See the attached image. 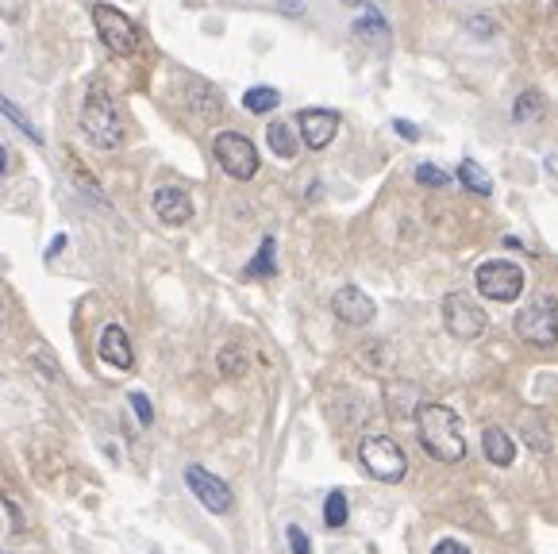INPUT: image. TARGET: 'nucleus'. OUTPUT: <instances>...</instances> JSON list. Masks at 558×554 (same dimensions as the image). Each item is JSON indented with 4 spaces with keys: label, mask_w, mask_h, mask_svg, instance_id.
I'll list each match as a JSON object with an SVG mask.
<instances>
[{
    "label": "nucleus",
    "mask_w": 558,
    "mask_h": 554,
    "mask_svg": "<svg viewBox=\"0 0 558 554\" xmlns=\"http://www.w3.org/2000/svg\"><path fill=\"white\" fill-rule=\"evenodd\" d=\"M416 435L420 447L432 454L435 462H462L466 458V435H462V420L455 408L439 401L420 404L416 412Z\"/></svg>",
    "instance_id": "obj_1"
},
{
    "label": "nucleus",
    "mask_w": 558,
    "mask_h": 554,
    "mask_svg": "<svg viewBox=\"0 0 558 554\" xmlns=\"http://www.w3.org/2000/svg\"><path fill=\"white\" fill-rule=\"evenodd\" d=\"M81 131H85V139H89L93 147H101V151L120 147V139H124V120H120L116 104H112V97L104 93L101 85H97V89L85 97V104H81Z\"/></svg>",
    "instance_id": "obj_2"
},
{
    "label": "nucleus",
    "mask_w": 558,
    "mask_h": 554,
    "mask_svg": "<svg viewBox=\"0 0 558 554\" xmlns=\"http://www.w3.org/2000/svg\"><path fill=\"white\" fill-rule=\"evenodd\" d=\"M358 458H362L366 474L385 481V485H393V481H401L408 474L405 451H401L389 435H366V439H362V447H358Z\"/></svg>",
    "instance_id": "obj_3"
},
{
    "label": "nucleus",
    "mask_w": 558,
    "mask_h": 554,
    "mask_svg": "<svg viewBox=\"0 0 558 554\" xmlns=\"http://www.w3.org/2000/svg\"><path fill=\"white\" fill-rule=\"evenodd\" d=\"M516 335L532 347H555L558 343V301L555 297H535L516 312Z\"/></svg>",
    "instance_id": "obj_4"
},
{
    "label": "nucleus",
    "mask_w": 558,
    "mask_h": 554,
    "mask_svg": "<svg viewBox=\"0 0 558 554\" xmlns=\"http://www.w3.org/2000/svg\"><path fill=\"white\" fill-rule=\"evenodd\" d=\"M478 293H482L485 301H516L520 293H524V270L516 266V262H508V258H489L478 266Z\"/></svg>",
    "instance_id": "obj_5"
},
{
    "label": "nucleus",
    "mask_w": 558,
    "mask_h": 554,
    "mask_svg": "<svg viewBox=\"0 0 558 554\" xmlns=\"http://www.w3.org/2000/svg\"><path fill=\"white\" fill-rule=\"evenodd\" d=\"M93 27H97V35H101V43L108 47L112 54H135L139 51V27L135 20L120 12V8H112V4H93Z\"/></svg>",
    "instance_id": "obj_6"
},
{
    "label": "nucleus",
    "mask_w": 558,
    "mask_h": 554,
    "mask_svg": "<svg viewBox=\"0 0 558 554\" xmlns=\"http://www.w3.org/2000/svg\"><path fill=\"white\" fill-rule=\"evenodd\" d=\"M212 154L224 166V174L235 177V181H251L258 174V151H254L251 139L239 135V131H220L216 143H212Z\"/></svg>",
    "instance_id": "obj_7"
},
{
    "label": "nucleus",
    "mask_w": 558,
    "mask_h": 554,
    "mask_svg": "<svg viewBox=\"0 0 558 554\" xmlns=\"http://www.w3.org/2000/svg\"><path fill=\"white\" fill-rule=\"evenodd\" d=\"M443 324H447V331H451L455 339L474 343V339H482L485 328H489V316H485L482 308L470 301L466 293H451V297L443 301Z\"/></svg>",
    "instance_id": "obj_8"
},
{
    "label": "nucleus",
    "mask_w": 558,
    "mask_h": 554,
    "mask_svg": "<svg viewBox=\"0 0 558 554\" xmlns=\"http://www.w3.org/2000/svg\"><path fill=\"white\" fill-rule=\"evenodd\" d=\"M185 485H189V489H193V497H197L208 512H216V516L231 512V504H235L228 485L216 478V474H208L204 466H189V470H185Z\"/></svg>",
    "instance_id": "obj_9"
},
{
    "label": "nucleus",
    "mask_w": 558,
    "mask_h": 554,
    "mask_svg": "<svg viewBox=\"0 0 558 554\" xmlns=\"http://www.w3.org/2000/svg\"><path fill=\"white\" fill-rule=\"evenodd\" d=\"M331 312H335L343 324H351V328H366V324H374L378 304L370 301L358 285H343V289L331 297Z\"/></svg>",
    "instance_id": "obj_10"
},
{
    "label": "nucleus",
    "mask_w": 558,
    "mask_h": 554,
    "mask_svg": "<svg viewBox=\"0 0 558 554\" xmlns=\"http://www.w3.org/2000/svg\"><path fill=\"white\" fill-rule=\"evenodd\" d=\"M297 127H301L305 147L324 151L331 139H335V131H339V112H331V108H305L297 116Z\"/></svg>",
    "instance_id": "obj_11"
},
{
    "label": "nucleus",
    "mask_w": 558,
    "mask_h": 554,
    "mask_svg": "<svg viewBox=\"0 0 558 554\" xmlns=\"http://www.w3.org/2000/svg\"><path fill=\"white\" fill-rule=\"evenodd\" d=\"M154 216L162 220L166 227H181L193 220V197L178 189V185H162V189H154Z\"/></svg>",
    "instance_id": "obj_12"
},
{
    "label": "nucleus",
    "mask_w": 558,
    "mask_h": 554,
    "mask_svg": "<svg viewBox=\"0 0 558 554\" xmlns=\"http://www.w3.org/2000/svg\"><path fill=\"white\" fill-rule=\"evenodd\" d=\"M97 354H101V362L116 366V370H131V366H135L131 339H127V331L120 328V324H108V328L101 331V339H97Z\"/></svg>",
    "instance_id": "obj_13"
},
{
    "label": "nucleus",
    "mask_w": 558,
    "mask_h": 554,
    "mask_svg": "<svg viewBox=\"0 0 558 554\" xmlns=\"http://www.w3.org/2000/svg\"><path fill=\"white\" fill-rule=\"evenodd\" d=\"M482 451L493 466H512L516 462V443L505 428H485L482 431Z\"/></svg>",
    "instance_id": "obj_14"
},
{
    "label": "nucleus",
    "mask_w": 558,
    "mask_h": 554,
    "mask_svg": "<svg viewBox=\"0 0 558 554\" xmlns=\"http://www.w3.org/2000/svg\"><path fill=\"white\" fill-rule=\"evenodd\" d=\"M385 401H389V412H393V416H401V420H408L412 412H420V393H416V385H405V381L389 385Z\"/></svg>",
    "instance_id": "obj_15"
},
{
    "label": "nucleus",
    "mask_w": 558,
    "mask_h": 554,
    "mask_svg": "<svg viewBox=\"0 0 558 554\" xmlns=\"http://www.w3.org/2000/svg\"><path fill=\"white\" fill-rule=\"evenodd\" d=\"M216 366H220V374H224V378L235 381V378H243V374H247L251 358H247V351H243L239 343H228L224 351L216 354Z\"/></svg>",
    "instance_id": "obj_16"
},
{
    "label": "nucleus",
    "mask_w": 558,
    "mask_h": 554,
    "mask_svg": "<svg viewBox=\"0 0 558 554\" xmlns=\"http://www.w3.org/2000/svg\"><path fill=\"white\" fill-rule=\"evenodd\" d=\"M266 143H270V151L278 154V158H293L297 154V135H293V127L281 124V120L266 127Z\"/></svg>",
    "instance_id": "obj_17"
},
{
    "label": "nucleus",
    "mask_w": 558,
    "mask_h": 554,
    "mask_svg": "<svg viewBox=\"0 0 558 554\" xmlns=\"http://www.w3.org/2000/svg\"><path fill=\"white\" fill-rule=\"evenodd\" d=\"M281 104V93L278 89H270V85H254L247 89V97H243V108L254 112V116H266V112H274Z\"/></svg>",
    "instance_id": "obj_18"
},
{
    "label": "nucleus",
    "mask_w": 558,
    "mask_h": 554,
    "mask_svg": "<svg viewBox=\"0 0 558 554\" xmlns=\"http://www.w3.org/2000/svg\"><path fill=\"white\" fill-rule=\"evenodd\" d=\"M458 181H462L470 193H478V197H489V193H493V181H489V174H485L474 158H466V162L458 166Z\"/></svg>",
    "instance_id": "obj_19"
},
{
    "label": "nucleus",
    "mask_w": 558,
    "mask_h": 554,
    "mask_svg": "<svg viewBox=\"0 0 558 554\" xmlns=\"http://www.w3.org/2000/svg\"><path fill=\"white\" fill-rule=\"evenodd\" d=\"M278 270V243L274 239H262V247L247 262V277H270Z\"/></svg>",
    "instance_id": "obj_20"
},
{
    "label": "nucleus",
    "mask_w": 558,
    "mask_h": 554,
    "mask_svg": "<svg viewBox=\"0 0 558 554\" xmlns=\"http://www.w3.org/2000/svg\"><path fill=\"white\" fill-rule=\"evenodd\" d=\"M520 435H524V443H528L535 454H547V451H551V435H547V424H543V416H524V424H520Z\"/></svg>",
    "instance_id": "obj_21"
},
{
    "label": "nucleus",
    "mask_w": 558,
    "mask_h": 554,
    "mask_svg": "<svg viewBox=\"0 0 558 554\" xmlns=\"http://www.w3.org/2000/svg\"><path fill=\"white\" fill-rule=\"evenodd\" d=\"M324 524L328 528H343L347 524V493H339V489L328 493V501H324Z\"/></svg>",
    "instance_id": "obj_22"
},
{
    "label": "nucleus",
    "mask_w": 558,
    "mask_h": 554,
    "mask_svg": "<svg viewBox=\"0 0 558 554\" xmlns=\"http://www.w3.org/2000/svg\"><path fill=\"white\" fill-rule=\"evenodd\" d=\"M416 181H420V185H432V189H447V185H451V174L432 166V162H420V166H416Z\"/></svg>",
    "instance_id": "obj_23"
},
{
    "label": "nucleus",
    "mask_w": 558,
    "mask_h": 554,
    "mask_svg": "<svg viewBox=\"0 0 558 554\" xmlns=\"http://www.w3.org/2000/svg\"><path fill=\"white\" fill-rule=\"evenodd\" d=\"M539 112H543V97L528 89V93L516 101V120H520V124H528V120H539Z\"/></svg>",
    "instance_id": "obj_24"
},
{
    "label": "nucleus",
    "mask_w": 558,
    "mask_h": 554,
    "mask_svg": "<svg viewBox=\"0 0 558 554\" xmlns=\"http://www.w3.org/2000/svg\"><path fill=\"white\" fill-rule=\"evenodd\" d=\"M0 112H4V116H8V120H12V124H20L27 131V135H31V139H35V143H39V139H43V135H39V127L31 124V120H27L24 112H20V108H16V104L8 101V97H0Z\"/></svg>",
    "instance_id": "obj_25"
},
{
    "label": "nucleus",
    "mask_w": 558,
    "mask_h": 554,
    "mask_svg": "<svg viewBox=\"0 0 558 554\" xmlns=\"http://www.w3.org/2000/svg\"><path fill=\"white\" fill-rule=\"evenodd\" d=\"M355 31L358 35H366V39H385V31H389V27H385V20H381L378 12H366V16L358 20Z\"/></svg>",
    "instance_id": "obj_26"
},
{
    "label": "nucleus",
    "mask_w": 558,
    "mask_h": 554,
    "mask_svg": "<svg viewBox=\"0 0 558 554\" xmlns=\"http://www.w3.org/2000/svg\"><path fill=\"white\" fill-rule=\"evenodd\" d=\"M285 535H289V551H293V554H312V539H308V535L297 528V524H289V528H285Z\"/></svg>",
    "instance_id": "obj_27"
},
{
    "label": "nucleus",
    "mask_w": 558,
    "mask_h": 554,
    "mask_svg": "<svg viewBox=\"0 0 558 554\" xmlns=\"http://www.w3.org/2000/svg\"><path fill=\"white\" fill-rule=\"evenodd\" d=\"M127 401H131V408H135L139 424H151V420H154V408H151V401H147L143 393H127Z\"/></svg>",
    "instance_id": "obj_28"
},
{
    "label": "nucleus",
    "mask_w": 558,
    "mask_h": 554,
    "mask_svg": "<svg viewBox=\"0 0 558 554\" xmlns=\"http://www.w3.org/2000/svg\"><path fill=\"white\" fill-rule=\"evenodd\" d=\"M432 554H470V547H462L458 539H439Z\"/></svg>",
    "instance_id": "obj_29"
},
{
    "label": "nucleus",
    "mask_w": 558,
    "mask_h": 554,
    "mask_svg": "<svg viewBox=\"0 0 558 554\" xmlns=\"http://www.w3.org/2000/svg\"><path fill=\"white\" fill-rule=\"evenodd\" d=\"M393 127H397V135H401V139H412V143L420 139V127L408 124V120H393Z\"/></svg>",
    "instance_id": "obj_30"
},
{
    "label": "nucleus",
    "mask_w": 558,
    "mask_h": 554,
    "mask_svg": "<svg viewBox=\"0 0 558 554\" xmlns=\"http://www.w3.org/2000/svg\"><path fill=\"white\" fill-rule=\"evenodd\" d=\"M4 170H8V151L0 147V177H4Z\"/></svg>",
    "instance_id": "obj_31"
},
{
    "label": "nucleus",
    "mask_w": 558,
    "mask_h": 554,
    "mask_svg": "<svg viewBox=\"0 0 558 554\" xmlns=\"http://www.w3.org/2000/svg\"><path fill=\"white\" fill-rule=\"evenodd\" d=\"M0 328H4V304H0Z\"/></svg>",
    "instance_id": "obj_32"
},
{
    "label": "nucleus",
    "mask_w": 558,
    "mask_h": 554,
    "mask_svg": "<svg viewBox=\"0 0 558 554\" xmlns=\"http://www.w3.org/2000/svg\"><path fill=\"white\" fill-rule=\"evenodd\" d=\"M347 4H362V0H347Z\"/></svg>",
    "instance_id": "obj_33"
}]
</instances>
